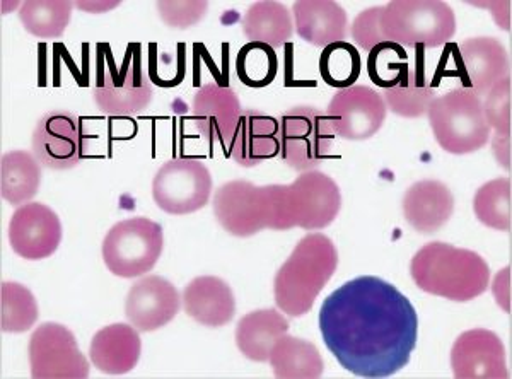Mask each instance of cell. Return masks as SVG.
I'll list each match as a JSON object with an SVG mask.
<instances>
[{"label":"cell","instance_id":"cell-30","mask_svg":"<svg viewBox=\"0 0 512 379\" xmlns=\"http://www.w3.org/2000/svg\"><path fill=\"white\" fill-rule=\"evenodd\" d=\"M72 2L67 0H28L19 9L24 30L41 40H52L64 35L70 18Z\"/></svg>","mask_w":512,"mask_h":379},{"label":"cell","instance_id":"cell-36","mask_svg":"<svg viewBox=\"0 0 512 379\" xmlns=\"http://www.w3.org/2000/svg\"><path fill=\"white\" fill-rule=\"evenodd\" d=\"M511 89V76L504 77L485 94L487 98L482 101L485 118L495 134L511 135Z\"/></svg>","mask_w":512,"mask_h":379},{"label":"cell","instance_id":"cell-7","mask_svg":"<svg viewBox=\"0 0 512 379\" xmlns=\"http://www.w3.org/2000/svg\"><path fill=\"white\" fill-rule=\"evenodd\" d=\"M163 228L147 217L120 221L108 231L101 246L103 262L111 274L134 279L154 269L163 253Z\"/></svg>","mask_w":512,"mask_h":379},{"label":"cell","instance_id":"cell-28","mask_svg":"<svg viewBox=\"0 0 512 379\" xmlns=\"http://www.w3.org/2000/svg\"><path fill=\"white\" fill-rule=\"evenodd\" d=\"M0 192L7 204H28L41 185V164L33 152L11 151L0 161Z\"/></svg>","mask_w":512,"mask_h":379},{"label":"cell","instance_id":"cell-33","mask_svg":"<svg viewBox=\"0 0 512 379\" xmlns=\"http://www.w3.org/2000/svg\"><path fill=\"white\" fill-rule=\"evenodd\" d=\"M362 59L359 50L349 41H337L323 48L320 55V74L323 81L340 89L352 88L361 77Z\"/></svg>","mask_w":512,"mask_h":379},{"label":"cell","instance_id":"cell-8","mask_svg":"<svg viewBox=\"0 0 512 379\" xmlns=\"http://www.w3.org/2000/svg\"><path fill=\"white\" fill-rule=\"evenodd\" d=\"M279 122L280 158L292 170H315L330 156L337 135L326 111L316 106H294Z\"/></svg>","mask_w":512,"mask_h":379},{"label":"cell","instance_id":"cell-23","mask_svg":"<svg viewBox=\"0 0 512 379\" xmlns=\"http://www.w3.org/2000/svg\"><path fill=\"white\" fill-rule=\"evenodd\" d=\"M297 35L313 47L325 48L345 41L349 18L344 7L333 0H297L292 4Z\"/></svg>","mask_w":512,"mask_h":379},{"label":"cell","instance_id":"cell-31","mask_svg":"<svg viewBox=\"0 0 512 379\" xmlns=\"http://www.w3.org/2000/svg\"><path fill=\"white\" fill-rule=\"evenodd\" d=\"M511 190L512 181L509 176L489 181L480 187L473 199V210L483 226L504 233L511 231Z\"/></svg>","mask_w":512,"mask_h":379},{"label":"cell","instance_id":"cell-5","mask_svg":"<svg viewBox=\"0 0 512 379\" xmlns=\"http://www.w3.org/2000/svg\"><path fill=\"white\" fill-rule=\"evenodd\" d=\"M427 117L437 144L449 154H472L492 140L482 98L470 89H451L437 96Z\"/></svg>","mask_w":512,"mask_h":379},{"label":"cell","instance_id":"cell-24","mask_svg":"<svg viewBox=\"0 0 512 379\" xmlns=\"http://www.w3.org/2000/svg\"><path fill=\"white\" fill-rule=\"evenodd\" d=\"M142 352L139 330L125 323H113L110 327L96 332L91 345L89 357L94 368L101 373L118 376L137 366Z\"/></svg>","mask_w":512,"mask_h":379},{"label":"cell","instance_id":"cell-4","mask_svg":"<svg viewBox=\"0 0 512 379\" xmlns=\"http://www.w3.org/2000/svg\"><path fill=\"white\" fill-rule=\"evenodd\" d=\"M222 229L236 238H250L263 229L289 231L286 185L256 187L251 181H227L217 188L212 202Z\"/></svg>","mask_w":512,"mask_h":379},{"label":"cell","instance_id":"cell-21","mask_svg":"<svg viewBox=\"0 0 512 379\" xmlns=\"http://www.w3.org/2000/svg\"><path fill=\"white\" fill-rule=\"evenodd\" d=\"M183 308L192 320L209 328H221L236 315V298L226 280L202 275L183 289Z\"/></svg>","mask_w":512,"mask_h":379},{"label":"cell","instance_id":"cell-39","mask_svg":"<svg viewBox=\"0 0 512 379\" xmlns=\"http://www.w3.org/2000/svg\"><path fill=\"white\" fill-rule=\"evenodd\" d=\"M492 146L497 163L504 166L507 171L511 170V135L495 134Z\"/></svg>","mask_w":512,"mask_h":379},{"label":"cell","instance_id":"cell-18","mask_svg":"<svg viewBox=\"0 0 512 379\" xmlns=\"http://www.w3.org/2000/svg\"><path fill=\"white\" fill-rule=\"evenodd\" d=\"M461 88L477 96H485L497 82L511 76L509 53L501 41L490 36H478L463 41L458 55Z\"/></svg>","mask_w":512,"mask_h":379},{"label":"cell","instance_id":"cell-10","mask_svg":"<svg viewBox=\"0 0 512 379\" xmlns=\"http://www.w3.org/2000/svg\"><path fill=\"white\" fill-rule=\"evenodd\" d=\"M89 132L81 118L65 110H52L36 122L31 147L41 166L64 171L86 158Z\"/></svg>","mask_w":512,"mask_h":379},{"label":"cell","instance_id":"cell-14","mask_svg":"<svg viewBox=\"0 0 512 379\" xmlns=\"http://www.w3.org/2000/svg\"><path fill=\"white\" fill-rule=\"evenodd\" d=\"M64 229L55 210L40 202L19 205L9 222L12 251L30 262L45 260L59 250Z\"/></svg>","mask_w":512,"mask_h":379},{"label":"cell","instance_id":"cell-9","mask_svg":"<svg viewBox=\"0 0 512 379\" xmlns=\"http://www.w3.org/2000/svg\"><path fill=\"white\" fill-rule=\"evenodd\" d=\"M212 175L197 158L171 159L152 180V199L171 216H187L209 204Z\"/></svg>","mask_w":512,"mask_h":379},{"label":"cell","instance_id":"cell-11","mask_svg":"<svg viewBox=\"0 0 512 379\" xmlns=\"http://www.w3.org/2000/svg\"><path fill=\"white\" fill-rule=\"evenodd\" d=\"M31 378L84 379L89 361L77 345L74 333L60 323H43L31 335L28 345Z\"/></svg>","mask_w":512,"mask_h":379},{"label":"cell","instance_id":"cell-27","mask_svg":"<svg viewBox=\"0 0 512 379\" xmlns=\"http://www.w3.org/2000/svg\"><path fill=\"white\" fill-rule=\"evenodd\" d=\"M243 33L250 41L280 48L291 40L294 33L292 12L275 0H262L251 4L243 18Z\"/></svg>","mask_w":512,"mask_h":379},{"label":"cell","instance_id":"cell-22","mask_svg":"<svg viewBox=\"0 0 512 379\" xmlns=\"http://www.w3.org/2000/svg\"><path fill=\"white\" fill-rule=\"evenodd\" d=\"M405 221L420 234L437 233L453 217L454 197L443 181L422 180L403 195Z\"/></svg>","mask_w":512,"mask_h":379},{"label":"cell","instance_id":"cell-17","mask_svg":"<svg viewBox=\"0 0 512 379\" xmlns=\"http://www.w3.org/2000/svg\"><path fill=\"white\" fill-rule=\"evenodd\" d=\"M180 292L168 279L147 275L130 287L125 299V316L139 332H156L180 313Z\"/></svg>","mask_w":512,"mask_h":379},{"label":"cell","instance_id":"cell-35","mask_svg":"<svg viewBox=\"0 0 512 379\" xmlns=\"http://www.w3.org/2000/svg\"><path fill=\"white\" fill-rule=\"evenodd\" d=\"M408 53L393 41H383L367 57V74L379 88H395L407 76Z\"/></svg>","mask_w":512,"mask_h":379},{"label":"cell","instance_id":"cell-13","mask_svg":"<svg viewBox=\"0 0 512 379\" xmlns=\"http://www.w3.org/2000/svg\"><path fill=\"white\" fill-rule=\"evenodd\" d=\"M383 96L367 86L340 89L333 96L326 117L340 139L366 140L378 134L386 120Z\"/></svg>","mask_w":512,"mask_h":379},{"label":"cell","instance_id":"cell-26","mask_svg":"<svg viewBox=\"0 0 512 379\" xmlns=\"http://www.w3.org/2000/svg\"><path fill=\"white\" fill-rule=\"evenodd\" d=\"M268 361L280 379H316L325 371V362L318 347L289 333H284L275 342Z\"/></svg>","mask_w":512,"mask_h":379},{"label":"cell","instance_id":"cell-19","mask_svg":"<svg viewBox=\"0 0 512 379\" xmlns=\"http://www.w3.org/2000/svg\"><path fill=\"white\" fill-rule=\"evenodd\" d=\"M229 156L243 168H255L280 154V122L258 110H243L233 139L229 142Z\"/></svg>","mask_w":512,"mask_h":379},{"label":"cell","instance_id":"cell-37","mask_svg":"<svg viewBox=\"0 0 512 379\" xmlns=\"http://www.w3.org/2000/svg\"><path fill=\"white\" fill-rule=\"evenodd\" d=\"M156 9L164 24L175 30H187L200 23L209 11V2L190 0V2H158Z\"/></svg>","mask_w":512,"mask_h":379},{"label":"cell","instance_id":"cell-12","mask_svg":"<svg viewBox=\"0 0 512 379\" xmlns=\"http://www.w3.org/2000/svg\"><path fill=\"white\" fill-rule=\"evenodd\" d=\"M287 212L292 228L320 231L332 224L342 209L337 181L321 171H304L286 185Z\"/></svg>","mask_w":512,"mask_h":379},{"label":"cell","instance_id":"cell-3","mask_svg":"<svg viewBox=\"0 0 512 379\" xmlns=\"http://www.w3.org/2000/svg\"><path fill=\"white\" fill-rule=\"evenodd\" d=\"M337 267L338 253L333 241L325 234H306L275 274L277 308L292 318L308 315Z\"/></svg>","mask_w":512,"mask_h":379},{"label":"cell","instance_id":"cell-38","mask_svg":"<svg viewBox=\"0 0 512 379\" xmlns=\"http://www.w3.org/2000/svg\"><path fill=\"white\" fill-rule=\"evenodd\" d=\"M381 11L383 7L366 9L352 23V38L357 43V47H361L367 53L384 41L381 33Z\"/></svg>","mask_w":512,"mask_h":379},{"label":"cell","instance_id":"cell-34","mask_svg":"<svg viewBox=\"0 0 512 379\" xmlns=\"http://www.w3.org/2000/svg\"><path fill=\"white\" fill-rule=\"evenodd\" d=\"M279 72V59L274 48L265 43L250 41L241 47L236 57L239 81L253 89H263L275 81Z\"/></svg>","mask_w":512,"mask_h":379},{"label":"cell","instance_id":"cell-15","mask_svg":"<svg viewBox=\"0 0 512 379\" xmlns=\"http://www.w3.org/2000/svg\"><path fill=\"white\" fill-rule=\"evenodd\" d=\"M154 89L140 67L139 57L128 55L120 69H111L93 89V100L101 113L110 117H132L146 110Z\"/></svg>","mask_w":512,"mask_h":379},{"label":"cell","instance_id":"cell-16","mask_svg":"<svg viewBox=\"0 0 512 379\" xmlns=\"http://www.w3.org/2000/svg\"><path fill=\"white\" fill-rule=\"evenodd\" d=\"M451 369L458 379H506V349L499 335L485 328L461 333L451 349Z\"/></svg>","mask_w":512,"mask_h":379},{"label":"cell","instance_id":"cell-32","mask_svg":"<svg viewBox=\"0 0 512 379\" xmlns=\"http://www.w3.org/2000/svg\"><path fill=\"white\" fill-rule=\"evenodd\" d=\"M0 325L2 332L23 333L35 327L40 311L33 292L18 282L0 287Z\"/></svg>","mask_w":512,"mask_h":379},{"label":"cell","instance_id":"cell-1","mask_svg":"<svg viewBox=\"0 0 512 379\" xmlns=\"http://www.w3.org/2000/svg\"><path fill=\"white\" fill-rule=\"evenodd\" d=\"M320 332L338 364L359 378L407 368L419 340L414 304L386 280L362 275L321 304Z\"/></svg>","mask_w":512,"mask_h":379},{"label":"cell","instance_id":"cell-25","mask_svg":"<svg viewBox=\"0 0 512 379\" xmlns=\"http://www.w3.org/2000/svg\"><path fill=\"white\" fill-rule=\"evenodd\" d=\"M287 332L289 320L279 311H253L238 321L236 345L246 359L267 362L275 342Z\"/></svg>","mask_w":512,"mask_h":379},{"label":"cell","instance_id":"cell-2","mask_svg":"<svg viewBox=\"0 0 512 379\" xmlns=\"http://www.w3.org/2000/svg\"><path fill=\"white\" fill-rule=\"evenodd\" d=\"M410 275L420 291L468 303L489 289L490 269L478 253L434 241L420 248L410 263Z\"/></svg>","mask_w":512,"mask_h":379},{"label":"cell","instance_id":"cell-6","mask_svg":"<svg viewBox=\"0 0 512 379\" xmlns=\"http://www.w3.org/2000/svg\"><path fill=\"white\" fill-rule=\"evenodd\" d=\"M384 41L405 48H439L456 33V16L443 0H393L381 11Z\"/></svg>","mask_w":512,"mask_h":379},{"label":"cell","instance_id":"cell-29","mask_svg":"<svg viewBox=\"0 0 512 379\" xmlns=\"http://www.w3.org/2000/svg\"><path fill=\"white\" fill-rule=\"evenodd\" d=\"M436 98V88L420 67H410L395 88L384 89L383 96L386 108L403 118L424 117Z\"/></svg>","mask_w":512,"mask_h":379},{"label":"cell","instance_id":"cell-20","mask_svg":"<svg viewBox=\"0 0 512 379\" xmlns=\"http://www.w3.org/2000/svg\"><path fill=\"white\" fill-rule=\"evenodd\" d=\"M241 111L238 94L219 84H205L193 98L192 118L198 132L224 147L233 139Z\"/></svg>","mask_w":512,"mask_h":379}]
</instances>
